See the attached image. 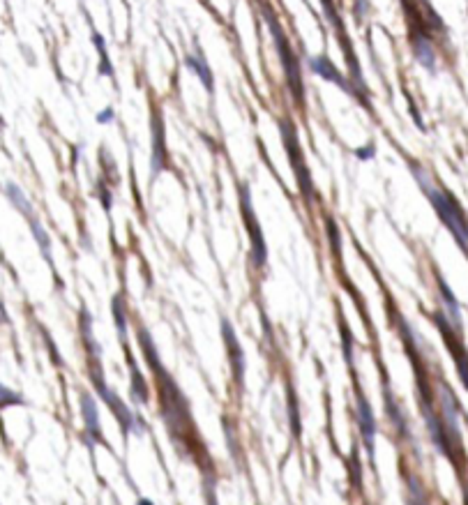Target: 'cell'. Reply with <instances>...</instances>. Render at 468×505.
Returning a JSON list of instances; mask_svg holds the SVG:
<instances>
[{
  "mask_svg": "<svg viewBox=\"0 0 468 505\" xmlns=\"http://www.w3.org/2000/svg\"><path fill=\"white\" fill-rule=\"evenodd\" d=\"M185 67H187V69H192L196 77L201 79V84L206 86V90H208V93H210V95L214 93V77H212V69H210V65H208L206 56H204V51H201L199 47H196V53L185 56Z\"/></svg>",
  "mask_w": 468,
  "mask_h": 505,
  "instance_id": "8fae6325",
  "label": "cell"
},
{
  "mask_svg": "<svg viewBox=\"0 0 468 505\" xmlns=\"http://www.w3.org/2000/svg\"><path fill=\"white\" fill-rule=\"evenodd\" d=\"M280 130H282V138H284V148H286V153H288L291 169H293L295 180H298V185H300V192H302V197H305L307 204L312 206L314 182H312V173H309V167L305 162V155H302V148H300V141H298V134H295L293 123L282 120Z\"/></svg>",
  "mask_w": 468,
  "mask_h": 505,
  "instance_id": "277c9868",
  "label": "cell"
},
{
  "mask_svg": "<svg viewBox=\"0 0 468 505\" xmlns=\"http://www.w3.org/2000/svg\"><path fill=\"white\" fill-rule=\"evenodd\" d=\"M8 197L12 199V204H14L16 208H21V212L23 214H28V217H33V208H30V204H28V199L23 197V192L21 189H19L16 185H8Z\"/></svg>",
  "mask_w": 468,
  "mask_h": 505,
  "instance_id": "ac0fdd59",
  "label": "cell"
},
{
  "mask_svg": "<svg viewBox=\"0 0 468 505\" xmlns=\"http://www.w3.org/2000/svg\"><path fill=\"white\" fill-rule=\"evenodd\" d=\"M30 224H33V236L40 240V247H42L44 258H47V261H51V240H49V236L44 233V229L35 222L33 217H30Z\"/></svg>",
  "mask_w": 468,
  "mask_h": 505,
  "instance_id": "d6986e66",
  "label": "cell"
},
{
  "mask_svg": "<svg viewBox=\"0 0 468 505\" xmlns=\"http://www.w3.org/2000/svg\"><path fill=\"white\" fill-rule=\"evenodd\" d=\"M93 42L99 51V74H102V77H113V67L109 65V58H106V44L102 40V35L95 33V30H93Z\"/></svg>",
  "mask_w": 468,
  "mask_h": 505,
  "instance_id": "9a60e30c",
  "label": "cell"
},
{
  "mask_svg": "<svg viewBox=\"0 0 468 505\" xmlns=\"http://www.w3.org/2000/svg\"><path fill=\"white\" fill-rule=\"evenodd\" d=\"M374 153H376V148H374V143H369V146H365V148H360V150H356V155H358V160H371V157H374Z\"/></svg>",
  "mask_w": 468,
  "mask_h": 505,
  "instance_id": "cb8c5ba5",
  "label": "cell"
},
{
  "mask_svg": "<svg viewBox=\"0 0 468 505\" xmlns=\"http://www.w3.org/2000/svg\"><path fill=\"white\" fill-rule=\"evenodd\" d=\"M113 120H116V111H113L111 106H106L104 111L97 113V123L99 125H109V123H113Z\"/></svg>",
  "mask_w": 468,
  "mask_h": 505,
  "instance_id": "603a6c76",
  "label": "cell"
},
{
  "mask_svg": "<svg viewBox=\"0 0 468 505\" xmlns=\"http://www.w3.org/2000/svg\"><path fill=\"white\" fill-rule=\"evenodd\" d=\"M358 425H360V434H362V443L369 450L371 464H374V443H376V420H374V411H371L369 402L365 399L362 390L358 388Z\"/></svg>",
  "mask_w": 468,
  "mask_h": 505,
  "instance_id": "ba28073f",
  "label": "cell"
},
{
  "mask_svg": "<svg viewBox=\"0 0 468 505\" xmlns=\"http://www.w3.org/2000/svg\"><path fill=\"white\" fill-rule=\"evenodd\" d=\"M385 411H388L390 420H392V425L399 429V434H406V432H408L406 420L402 418V408H399V404L395 402V397H392V393H390L388 388H385Z\"/></svg>",
  "mask_w": 468,
  "mask_h": 505,
  "instance_id": "5bb4252c",
  "label": "cell"
},
{
  "mask_svg": "<svg viewBox=\"0 0 468 505\" xmlns=\"http://www.w3.org/2000/svg\"><path fill=\"white\" fill-rule=\"evenodd\" d=\"M351 473H353V476H351V484H353V487H356V489H360V484H362V469H360V457H358V450H353L351 452Z\"/></svg>",
  "mask_w": 468,
  "mask_h": 505,
  "instance_id": "7402d4cb",
  "label": "cell"
},
{
  "mask_svg": "<svg viewBox=\"0 0 468 505\" xmlns=\"http://www.w3.org/2000/svg\"><path fill=\"white\" fill-rule=\"evenodd\" d=\"M415 171V178L417 182H420V187L427 192L429 201L434 204L436 208V214L441 217V222L450 229V233L454 236V240L459 243V247L466 251L468 254V222L464 219V214H461L457 201H454V197H450V192L447 189H441V187H434L432 182H429V178L425 173L420 171L417 167H413Z\"/></svg>",
  "mask_w": 468,
  "mask_h": 505,
  "instance_id": "6da1fadb",
  "label": "cell"
},
{
  "mask_svg": "<svg viewBox=\"0 0 468 505\" xmlns=\"http://www.w3.org/2000/svg\"><path fill=\"white\" fill-rule=\"evenodd\" d=\"M111 309H113V317H116L118 334H120V339L125 342V337H127V314H125V307H123V302H120V298H113Z\"/></svg>",
  "mask_w": 468,
  "mask_h": 505,
  "instance_id": "2e32d148",
  "label": "cell"
},
{
  "mask_svg": "<svg viewBox=\"0 0 468 505\" xmlns=\"http://www.w3.org/2000/svg\"><path fill=\"white\" fill-rule=\"evenodd\" d=\"M434 321H436V325L441 328L443 339H445L447 349H450V353L454 356V365H457L461 383H464V388L468 390V351L459 339V328H450L445 317H441V314H434Z\"/></svg>",
  "mask_w": 468,
  "mask_h": 505,
  "instance_id": "52a82bcc",
  "label": "cell"
},
{
  "mask_svg": "<svg viewBox=\"0 0 468 505\" xmlns=\"http://www.w3.org/2000/svg\"><path fill=\"white\" fill-rule=\"evenodd\" d=\"M439 288H441V293L445 295V305H447V309H450V314H452L454 328H459V305H457V298H454L452 291L447 288V284L443 282V280H439Z\"/></svg>",
  "mask_w": 468,
  "mask_h": 505,
  "instance_id": "e0dca14e",
  "label": "cell"
},
{
  "mask_svg": "<svg viewBox=\"0 0 468 505\" xmlns=\"http://www.w3.org/2000/svg\"><path fill=\"white\" fill-rule=\"evenodd\" d=\"M125 356H127V365L132 367V383H130V393L134 397L136 404H148V386H145L141 371H138L134 358H132V353L127 351V346H125Z\"/></svg>",
  "mask_w": 468,
  "mask_h": 505,
  "instance_id": "7c38bea8",
  "label": "cell"
},
{
  "mask_svg": "<svg viewBox=\"0 0 468 505\" xmlns=\"http://www.w3.org/2000/svg\"><path fill=\"white\" fill-rule=\"evenodd\" d=\"M288 411H291V429H293V436H300V415H298V399L291 393L288 397Z\"/></svg>",
  "mask_w": 468,
  "mask_h": 505,
  "instance_id": "44dd1931",
  "label": "cell"
},
{
  "mask_svg": "<svg viewBox=\"0 0 468 505\" xmlns=\"http://www.w3.org/2000/svg\"><path fill=\"white\" fill-rule=\"evenodd\" d=\"M263 19L270 28V35H273V40H275V49H277V56H280V60H282L288 90H291V95H293L295 102L302 104L305 102V84H302V69H300L298 56H295L293 47H291L286 33L282 30L280 19L275 16V12L270 10L268 5H263Z\"/></svg>",
  "mask_w": 468,
  "mask_h": 505,
  "instance_id": "7a4b0ae2",
  "label": "cell"
},
{
  "mask_svg": "<svg viewBox=\"0 0 468 505\" xmlns=\"http://www.w3.org/2000/svg\"><path fill=\"white\" fill-rule=\"evenodd\" d=\"M90 378L95 381V388H97L99 397L109 404V408L113 411V415L118 418L120 427H123V434L127 436L130 432H141L143 429V422L136 418L134 413L130 411L127 406L123 404V399H118V395L113 393V390L106 388L104 383V376H102V365H99V353H93L90 356Z\"/></svg>",
  "mask_w": 468,
  "mask_h": 505,
  "instance_id": "3957f363",
  "label": "cell"
},
{
  "mask_svg": "<svg viewBox=\"0 0 468 505\" xmlns=\"http://www.w3.org/2000/svg\"><path fill=\"white\" fill-rule=\"evenodd\" d=\"M307 65H309V69H312V72L316 74V77H321V79L330 81V84H334V86H339L341 90L349 93V95H353V97H356L360 104L369 109V102H367V97H362V93H360L358 88L353 86V81H351V79H346L344 74H341L339 69L332 65L330 58H325V56H312V58L307 60Z\"/></svg>",
  "mask_w": 468,
  "mask_h": 505,
  "instance_id": "8992f818",
  "label": "cell"
},
{
  "mask_svg": "<svg viewBox=\"0 0 468 505\" xmlns=\"http://www.w3.org/2000/svg\"><path fill=\"white\" fill-rule=\"evenodd\" d=\"M167 167V150H164V132L162 120L155 118V157H153V175L157 178L162 169Z\"/></svg>",
  "mask_w": 468,
  "mask_h": 505,
  "instance_id": "4fadbf2b",
  "label": "cell"
},
{
  "mask_svg": "<svg viewBox=\"0 0 468 505\" xmlns=\"http://www.w3.org/2000/svg\"><path fill=\"white\" fill-rule=\"evenodd\" d=\"M240 208H243V219H245V226H247V233L251 240V261H254L256 268H263L265 261H268V249H265L261 224H258L254 208H251V194H249L247 185L240 187Z\"/></svg>",
  "mask_w": 468,
  "mask_h": 505,
  "instance_id": "5b68a950",
  "label": "cell"
},
{
  "mask_svg": "<svg viewBox=\"0 0 468 505\" xmlns=\"http://www.w3.org/2000/svg\"><path fill=\"white\" fill-rule=\"evenodd\" d=\"M23 397L16 395L14 390H10L8 386L0 383V408H8V406H21Z\"/></svg>",
  "mask_w": 468,
  "mask_h": 505,
  "instance_id": "ffe728a7",
  "label": "cell"
},
{
  "mask_svg": "<svg viewBox=\"0 0 468 505\" xmlns=\"http://www.w3.org/2000/svg\"><path fill=\"white\" fill-rule=\"evenodd\" d=\"M367 12H369V3H367V0H356V16H358V21H362Z\"/></svg>",
  "mask_w": 468,
  "mask_h": 505,
  "instance_id": "d4e9b609",
  "label": "cell"
},
{
  "mask_svg": "<svg viewBox=\"0 0 468 505\" xmlns=\"http://www.w3.org/2000/svg\"><path fill=\"white\" fill-rule=\"evenodd\" d=\"M221 332H224V344H226V351H229L233 378H236V383L243 388V381H245V353H243V346H240L238 337H236V330H233L231 323L226 319H221Z\"/></svg>",
  "mask_w": 468,
  "mask_h": 505,
  "instance_id": "9c48e42d",
  "label": "cell"
},
{
  "mask_svg": "<svg viewBox=\"0 0 468 505\" xmlns=\"http://www.w3.org/2000/svg\"><path fill=\"white\" fill-rule=\"evenodd\" d=\"M81 413H84L86 420V434H88V443H104L102 439V425H99V413H97V404L88 393L81 395Z\"/></svg>",
  "mask_w": 468,
  "mask_h": 505,
  "instance_id": "30bf717a",
  "label": "cell"
}]
</instances>
